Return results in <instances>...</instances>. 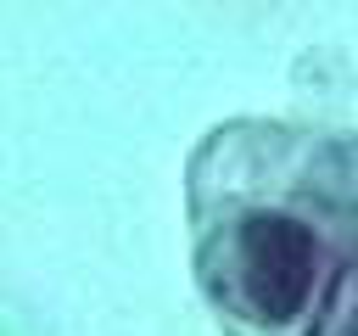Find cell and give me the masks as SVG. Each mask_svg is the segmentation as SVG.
Returning <instances> with one entry per match:
<instances>
[{"mask_svg": "<svg viewBox=\"0 0 358 336\" xmlns=\"http://www.w3.org/2000/svg\"><path fill=\"white\" fill-rule=\"evenodd\" d=\"M190 258L229 336H358V134L213 129L190 157Z\"/></svg>", "mask_w": 358, "mask_h": 336, "instance_id": "1", "label": "cell"}]
</instances>
